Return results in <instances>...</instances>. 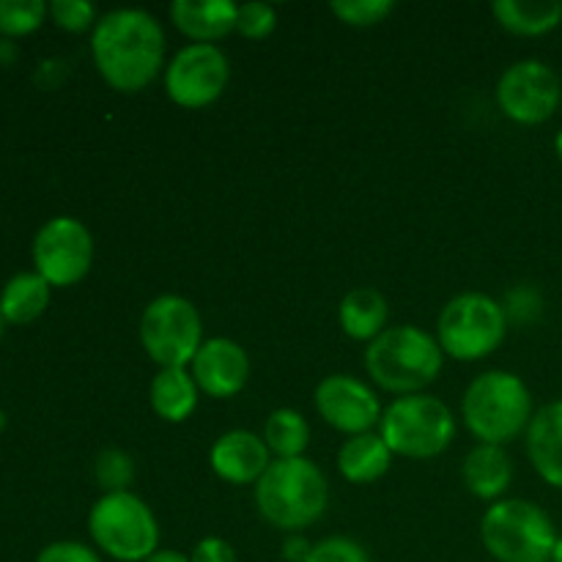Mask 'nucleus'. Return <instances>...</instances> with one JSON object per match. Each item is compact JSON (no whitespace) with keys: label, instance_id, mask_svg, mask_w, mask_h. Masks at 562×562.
I'll use <instances>...</instances> for the list:
<instances>
[{"label":"nucleus","instance_id":"nucleus-1","mask_svg":"<svg viewBox=\"0 0 562 562\" xmlns=\"http://www.w3.org/2000/svg\"><path fill=\"white\" fill-rule=\"evenodd\" d=\"M165 27L151 11L113 9L91 31V58L99 77L119 93H140L168 66Z\"/></svg>","mask_w":562,"mask_h":562},{"label":"nucleus","instance_id":"nucleus-2","mask_svg":"<svg viewBox=\"0 0 562 562\" xmlns=\"http://www.w3.org/2000/svg\"><path fill=\"white\" fill-rule=\"evenodd\" d=\"M362 366L379 390L404 398V395L423 393L428 384L437 382L445 355L437 344V335L415 324H398L387 327L366 346Z\"/></svg>","mask_w":562,"mask_h":562},{"label":"nucleus","instance_id":"nucleus-3","mask_svg":"<svg viewBox=\"0 0 562 562\" xmlns=\"http://www.w3.org/2000/svg\"><path fill=\"white\" fill-rule=\"evenodd\" d=\"M252 488L261 519L289 536L307 530L327 514L329 483L322 467L305 456L274 459Z\"/></svg>","mask_w":562,"mask_h":562},{"label":"nucleus","instance_id":"nucleus-4","mask_svg":"<svg viewBox=\"0 0 562 562\" xmlns=\"http://www.w3.org/2000/svg\"><path fill=\"white\" fill-rule=\"evenodd\" d=\"M536 406L525 379L510 371H486L472 379L461 398V420L481 445H508L527 434Z\"/></svg>","mask_w":562,"mask_h":562},{"label":"nucleus","instance_id":"nucleus-5","mask_svg":"<svg viewBox=\"0 0 562 562\" xmlns=\"http://www.w3.org/2000/svg\"><path fill=\"white\" fill-rule=\"evenodd\" d=\"M558 527L541 505L503 497L481 519V543L497 562H552Z\"/></svg>","mask_w":562,"mask_h":562},{"label":"nucleus","instance_id":"nucleus-6","mask_svg":"<svg viewBox=\"0 0 562 562\" xmlns=\"http://www.w3.org/2000/svg\"><path fill=\"white\" fill-rule=\"evenodd\" d=\"M434 335L442 355L450 360H486L508 335V307L481 291H464L445 302Z\"/></svg>","mask_w":562,"mask_h":562},{"label":"nucleus","instance_id":"nucleus-7","mask_svg":"<svg viewBox=\"0 0 562 562\" xmlns=\"http://www.w3.org/2000/svg\"><path fill=\"white\" fill-rule=\"evenodd\" d=\"M379 437L401 459H437L453 442L456 415L437 395H404L384 406Z\"/></svg>","mask_w":562,"mask_h":562},{"label":"nucleus","instance_id":"nucleus-8","mask_svg":"<svg viewBox=\"0 0 562 562\" xmlns=\"http://www.w3.org/2000/svg\"><path fill=\"white\" fill-rule=\"evenodd\" d=\"M88 536L108 558L143 562L159 549V521L135 492H113L88 510Z\"/></svg>","mask_w":562,"mask_h":562},{"label":"nucleus","instance_id":"nucleus-9","mask_svg":"<svg viewBox=\"0 0 562 562\" xmlns=\"http://www.w3.org/2000/svg\"><path fill=\"white\" fill-rule=\"evenodd\" d=\"M140 346L159 368H190L203 346V318L195 302L181 294H159L140 316Z\"/></svg>","mask_w":562,"mask_h":562},{"label":"nucleus","instance_id":"nucleus-10","mask_svg":"<svg viewBox=\"0 0 562 562\" xmlns=\"http://www.w3.org/2000/svg\"><path fill=\"white\" fill-rule=\"evenodd\" d=\"M33 272L42 274L53 289H69L86 280L93 263V236L77 217L60 214L47 220L33 236Z\"/></svg>","mask_w":562,"mask_h":562},{"label":"nucleus","instance_id":"nucleus-11","mask_svg":"<svg viewBox=\"0 0 562 562\" xmlns=\"http://www.w3.org/2000/svg\"><path fill=\"white\" fill-rule=\"evenodd\" d=\"M494 93L505 119L521 126H538L558 113L562 80L547 60L521 58L499 75Z\"/></svg>","mask_w":562,"mask_h":562},{"label":"nucleus","instance_id":"nucleus-12","mask_svg":"<svg viewBox=\"0 0 562 562\" xmlns=\"http://www.w3.org/2000/svg\"><path fill=\"white\" fill-rule=\"evenodd\" d=\"M228 80V55L217 44H184L162 71L165 93L184 110H203L217 102Z\"/></svg>","mask_w":562,"mask_h":562},{"label":"nucleus","instance_id":"nucleus-13","mask_svg":"<svg viewBox=\"0 0 562 562\" xmlns=\"http://www.w3.org/2000/svg\"><path fill=\"white\" fill-rule=\"evenodd\" d=\"M313 404L318 417L346 437L373 431L382 423L384 412L376 390L349 373H333L322 379L313 393Z\"/></svg>","mask_w":562,"mask_h":562},{"label":"nucleus","instance_id":"nucleus-14","mask_svg":"<svg viewBox=\"0 0 562 562\" xmlns=\"http://www.w3.org/2000/svg\"><path fill=\"white\" fill-rule=\"evenodd\" d=\"M190 373L195 379L201 395L228 401L247 387L250 379V357L245 346L231 338H209L198 349L190 362Z\"/></svg>","mask_w":562,"mask_h":562},{"label":"nucleus","instance_id":"nucleus-15","mask_svg":"<svg viewBox=\"0 0 562 562\" xmlns=\"http://www.w3.org/2000/svg\"><path fill=\"white\" fill-rule=\"evenodd\" d=\"M272 461L274 459L263 437H258L256 431H247V428L220 434L209 450L212 472L231 486H256Z\"/></svg>","mask_w":562,"mask_h":562},{"label":"nucleus","instance_id":"nucleus-16","mask_svg":"<svg viewBox=\"0 0 562 562\" xmlns=\"http://www.w3.org/2000/svg\"><path fill=\"white\" fill-rule=\"evenodd\" d=\"M170 22L190 44H217L236 33L239 5L234 0H173L168 9Z\"/></svg>","mask_w":562,"mask_h":562},{"label":"nucleus","instance_id":"nucleus-17","mask_svg":"<svg viewBox=\"0 0 562 562\" xmlns=\"http://www.w3.org/2000/svg\"><path fill=\"white\" fill-rule=\"evenodd\" d=\"M527 459L543 483L562 492V401L541 406L525 434Z\"/></svg>","mask_w":562,"mask_h":562},{"label":"nucleus","instance_id":"nucleus-18","mask_svg":"<svg viewBox=\"0 0 562 562\" xmlns=\"http://www.w3.org/2000/svg\"><path fill=\"white\" fill-rule=\"evenodd\" d=\"M461 481L477 499L497 503L514 483V461L503 445L477 442L461 464Z\"/></svg>","mask_w":562,"mask_h":562},{"label":"nucleus","instance_id":"nucleus-19","mask_svg":"<svg viewBox=\"0 0 562 562\" xmlns=\"http://www.w3.org/2000/svg\"><path fill=\"white\" fill-rule=\"evenodd\" d=\"M393 459V450L379 434H357V437H346V442L340 445L338 472L344 481L355 483V486H368L387 475Z\"/></svg>","mask_w":562,"mask_h":562},{"label":"nucleus","instance_id":"nucleus-20","mask_svg":"<svg viewBox=\"0 0 562 562\" xmlns=\"http://www.w3.org/2000/svg\"><path fill=\"white\" fill-rule=\"evenodd\" d=\"M390 322V302L379 289L362 285V289L349 291L338 305V324L346 338L371 344L387 329Z\"/></svg>","mask_w":562,"mask_h":562},{"label":"nucleus","instance_id":"nucleus-21","mask_svg":"<svg viewBox=\"0 0 562 562\" xmlns=\"http://www.w3.org/2000/svg\"><path fill=\"white\" fill-rule=\"evenodd\" d=\"M198 390L190 368H159L148 387V404L154 415L165 423H184L190 420L192 412L198 409Z\"/></svg>","mask_w":562,"mask_h":562},{"label":"nucleus","instance_id":"nucleus-22","mask_svg":"<svg viewBox=\"0 0 562 562\" xmlns=\"http://www.w3.org/2000/svg\"><path fill=\"white\" fill-rule=\"evenodd\" d=\"M492 14L514 36H547L562 25V3L554 0H494Z\"/></svg>","mask_w":562,"mask_h":562},{"label":"nucleus","instance_id":"nucleus-23","mask_svg":"<svg viewBox=\"0 0 562 562\" xmlns=\"http://www.w3.org/2000/svg\"><path fill=\"white\" fill-rule=\"evenodd\" d=\"M53 285L38 272H20L0 291V311L5 324H31L44 316L49 305Z\"/></svg>","mask_w":562,"mask_h":562},{"label":"nucleus","instance_id":"nucleus-24","mask_svg":"<svg viewBox=\"0 0 562 562\" xmlns=\"http://www.w3.org/2000/svg\"><path fill=\"white\" fill-rule=\"evenodd\" d=\"M261 437L272 459H300L311 445V426L302 412L283 406L267 417Z\"/></svg>","mask_w":562,"mask_h":562},{"label":"nucleus","instance_id":"nucleus-25","mask_svg":"<svg viewBox=\"0 0 562 562\" xmlns=\"http://www.w3.org/2000/svg\"><path fill=\"white\" fill-rule=\"evenodd\" d=\"M49 16L44 0H0V33L3 38L31 36Z\"/></svg>","mask_w":562,"mask_h":562},{"label":"nucleus","instance_id":"nucleus-26","mask_svg":"<svg viewBox=\"0 0 562 562\" xmlns=\"http://www.w3.org/2000/svg\"><path fill=\"white\" fill-rule=\"evenodd\" d=\"M93 477H97L99 488L104 494L113 492H132V481H135V461L126 450L108 448L97 456L93 464Z\"/></svg>","mask_w":562,"mask_h":562},{"label":"nucleus","instance_id":"nucleus-27","mask_svg":"<svg viewBox=\"0 0 562 562\" xmlns=\"http://www.w3.org/2000/svg\"><path fill=\"white\" fill-rule=\"evenodd\" d=\"M329 9L344 25L373 27L393 14L395 3L393 0H335Z\"/></svg>","mask_w":562,"mask_h":562},{"label":"nucleus","instance_id":"nucleus-28","mask_svg":"<svg viewBox=\"0 0 562 562\" xmlns=\"http://www.w3.org/2000/svg\"><path fill=\"white\" fill-rule=\"evenodd\" d=\"M278 27V11L274 5L261 3V0H250V3L239 5L236 14V33L250 42H261V38L272 36Z\"/></svg>","mask_w":562,"mask_h":562},{"label":"nucleus","instance_id":"nucleus-29","mask_svg":"<svg viewBox=\"0 0 562 562\" xmlns=\"http://www.w3.org/2000/svg\"><path fill=\"white\" fill-rule=\"evenodd\" d=\"M49 16L66 33L93 31L99 22L97 5L88 3V0H53L49 3Z\"/></svg>","mask_w":562,"mask_h":562},{"label":"nucleus","instance_id":"nucleus-30","mask_svg":"<svg viewBox=\"0 0 562 562\" xmlns=\"http://www.w3.org/2000/svg\"><path fill=\"white\" fill-rule=\"evenodd\" d=\"M305 562H371V554L360 541L346 536H329L313 543Z\"/></svg>","mask_w":562,"mask_h":562},{"label":"nucleus","instance_id":"nucleus-31","mask_svg":"<svg viewBox=\"0 0 562 562\" xmlns=\"http://www.w3.org/2000/svg\"><path fill=\"white\" fill-rule=\"evenodd\" d=\"M36 562H102L97 549L80 541H55L38 552Z\"/></svg>","mask_w":562,"mask_h":562},{"label":"nucleus","instance_id":"nucleus-32","mask_svg":"<svg viewBox=\"0 0 562 562\" xmlns=\"http://www.w3.org/2000/svg\"><path fill=\"white\" fill-rule=\"evenodd\" d=\"M190 562H239V558H236V549L225 538L206 536L192 547Z\"/></svg>","mask_w":562,"mask_h":562},{"label":"nucleus","instance_id":"nucleus-33","mask_svg":"<svg viewBox=\"0 0 562 562\" xmlns=\"http://www.w3.org/2000/svg\"><path fill=\"white\" fill-rule=\"evenodd\" d=\"M313 543L307 541L302 532H291L289 538L283 541V558L289 562H305L307 554H311Z\"/></svg>","mask_w":562,"mask_h":562},{"label":"nucleus","instance_id":"nucleus-34","mask_svg":"<svg viewBox=\"0 0 562 562\" xmlns=\"http://www.w3.org/2000/svg\"><path fill=\"white\" fill-rule=\"evenodd\" d=\"M143 562H190V554L176 552V549H157L148 560Z\"/></svg>","mask_w":562,"mask_h":562},{"label":"nucleus","instance_id":"nucleus-35","mask_svg":"<svg viewBox=\"0 0 562 562\" xmlns=\"http://www.w3.org/2000/svg\"><path fill=\"white\" fill-rule=\"evenodd\" d=\"M16 44L11 38H0V66H11L16 60Z\"/></svg>","mask_w":562,"mask_h":562},{"label":"nucleus","instance_id":"nucleus-36","mask_svg":"<svg viewBox=\"0 0 562 562\" xmlns=\"http://www.w3.org/2000/svg\"><path fill=\"white\" fill-rule=\"evenodd\" d=\"M552 562H562V536L558 538V547H554L552 552Z\"/></svg>","mask_w":562,"mask_h":562},{"label":"nucleus","instance_id":"nucleus-37","mask_svg":"<svg viewBox=\"0 0 562 562\" xmlns=\"http://www.w3.org/2000/svg\"><path fill=\"white\" fill-rule=\"evenodd\" d=\"M554 151H558V159L562 162V130L558 132V137H554Z\"/></svg>","mask_w":562,"mask_h":562},{"label":"nucleus","instance_id":"nucleus-38","mask_svg":"<svg viewBox=\"0 0 562 562\" xmlns=\"http://www.w3.org/2000/svg\"><path fill=\"white\" fill-rule=\"evenodd\" d=\"M5 426H9V417H5V412L0 409V434L5 431Z\"/></svg>","mask_w":562,"mask_h":562},{"label":"nucleus","instance_id":"nucleus-39","mask_svg":"<svg viewBox=\"0 0 562 562\" xmlns=\"http://www.w3.org/2000/svg\"><path fill=\"white\" fill-rule=\"evenodd\" d=\"M3 329H5V316L3 311H0V340H3Z\"/></svg>","mask_w":562,"mask_h":562}]
</instances>
